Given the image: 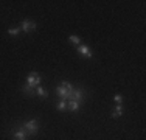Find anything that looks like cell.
<instances>
[{
	"instance_id": "cell-5",
	"label": "cell",
	"mask_w": 146,
	"mask_h": 140,
	"mask_svg": "<svg viewBox=\"0 0 146 140\" xmlns=\"http://www.w3.org/2000/svg\"><path fill=\"white\" fill-rule=\"evenodd\" d=\"M36 28H37V25H36V22H33V20H23L22 25H20V30L25 31V33H33Z\"/></svg>"
},
{
	"instance_id": "cell-7",
	"label": "cell",
	"mask_w": 146,
	"mask_h": 140,
	"mask_svg": "<svg viewBox=\"0 0 146 140\" xmlns=\"http://www.w3.org/2000/svg\"><path fill=\"white\" fill-rule=\"evenodd\" d=\"M82 98H84V90L79 89V87H78V89H73V93H72L70 100H73V101H79V103H81Z\"/></svg>"
},
{
	"instance_id": "cell-3",
	"label": "cell",
	"mask_w": 146,
	"mask_h": 140,
	"mask_svg": "<svg viewBox=\"0 0 146 140\" xmlns=\"http://www.w3.org/2000/svg\"><path fill=\"white\" fill-rule=\"evenodd\" d=\"M40 75L37 72H31L28 76H27V84H28L30 87H33V89H36L37 86L40 84Z\"/></svg>"
},
{
	"instance_id": "cell-11",
	"label": "cell",
	"mask_w": 146,
	"mask_h": 140,
	"mask_svg": "<svg viewBox=\"0 0 146 140\" xmlns=\"http://www.w3.org/2000/svg\"><path fill=\"white\" fill-rule=\"evenodd\" d=\"M20 27H11V28H8V34L9 36H17V34L20 33Z\"/></svg>"
},
{
	"instance_id": "cell-10",
	"label": "cell",
	"mask_w": 146,
	"mask_h": 140,
	"mask_svg": "<svg viewBox=\"0 0 146 140\" xmlns=\"http://www.w3.org/2000/svg\"><path fill=\"white\" fill-rule=\"evenodd\" d=\"M36 93H37L39 97H42V98H47V97H48L47 89H44L42 86H37V87H36Z\"/></svg>"
},
{
	"instance_id": "cell-4",
	"label": "cell",
	"mask_w": 146,
	"mask_h": 140,
	"mask_svg": "<svg viewBox=\"0 0 146 140\" xmlns=\"http://www.w3.org/2000/svg\"><path fill=\"white\" fill-rule=\"evenodd\" d=\"M13 139L14 140H27L28 139V134H27V131L23 129V125L17 126L14 131H13Z\"/></svg>"
},
{
	"instance_id": "cell-2",
	"label": "cell",
	"mask_w": 146,
	"mask_h": 140,
	"mask_svg": "<svg viewBox=\"0 0 146 140\" xmlns=\"http://www.w3.org/2000/svg\"><path fill=\"white\" fill-rule=\"evenodd\" d=\"M23 129L27 131L28 135H34L39 132V120H30L23 125Z\"/></svg>"
},
{
	"instance_id": "cell-8",
	"label": "cell",
	"mask_w": 146,
	"mask_h": 140,
	"mask_svg": "<svg viewBox=\"0 0 146 140\" xmlns=\"http://www.w3.org/2000/svg\"><path fill=\"white\" fill-rule=\"evenodd\" d=\"M79 106H81V103L79 101H73V100H68L67 101V109L70 112H76L79 109Z\"/></svg>"
},
{
	"instance_id": "cell-15",
	"label": "cell",
	"mask_w": 146,
	"mask_h": 140,
	"mask_svg": "<svg viewBox=\"0 0 146 140\" xmlns=\"http://www.w3.org/2000/svg\"><path fill=\"white\" fill-rule=\"evenodd\" d=\"M123 100H124V98H123V95H120V93H117V95L113 97V101H115L117 104H121V103H123Z\"/></svg>"
},
{
	"instance_id": "cell-6",
	"label": "cell",
	"mask_w": 146,
	"mask_h": 140,
	"mask_svg": "<svg viewBox=\"0 0 146 140\" xmlns=\"http://www.w3.org/2000/svg\"><path fill=\"white\" fill-rule=\"evenodd\" d=\"M78 53L81 55L82 58H87V59H90L93 56L92 48H90L89 45H78Z\"/></svg>"
},
{
	"instance_id": "cell-12",
	"label": "cell",
	"mask_w": 146,
	"mask_h": 140,
	"mask_svg": "<svg viewBox=\"0 0 146 140\" xmlns=\"http://www.w3.org/2000/svg\"><path fill=\"white\" fill-rule=\"evenodd\" d=\"M68 41H70V44H73V45H79L81 37L76 36V34H72V36H68Z\"/></svg>"
},
{
	"instance_id": "cell-1",
	"label": "cell",
	"mask_w": 146,
	"mask_h": 140,
	"mask_svg": "<svg viewBox=\"0 0 146 140\" xmlns=\"http://www.w3.org/2000/svg\"><path fill=\"white\" fill-rule=\"evenodd\" d=\"M73 89H75V87H73L70 83L62 81V83L56 87V93H58L61 98H64V100L68 101V100H70V97H72V93H73Z\"/></svg>"
},
{
	"instance_id": "cell-14",
	"label": "cell",
	"mask_w": 146,
	"mask_h": 140,
	"mask_svg": "<svg viewBox=\"0 0 146 140\" xmlns=\"http://www.w3.org/2000/svg\"><path fill=\"white\" fill-rule=\"evenodd\" d=\"M22 90H23V92H27L28 95H34V93H36V89H33V87H30L28 84H27V86H23V87H22Z\"/></svg>"
},
{
	"instance_id": "cell-13",
	"label": "cell",
	"mask_w": 146,
	"mask_h": 140,
	"mask_svg": "<svg viewBox=\"0 0 146 140\" xmlns=\"http://www.w3.org/2000/svg\"><path fill=\"white\" fill-rule=\"evenodd\" d=\"M58 109L59 111H65V109H67V100L61 98V100H59V103H58Z\"/></svg>"
},
{
	"instance_id": "cell-9",
	"label": "cell",
	"mask_w": 146,
	"mask_h": 140,
	"mask_svg": "<svg viewBox=\"0 0 146 140\" xmlns=\"http://www.w3.org/2000/svg\"><path fill=\"white\" fill-rule=\"evenodd\" d=\"M123 112H124L123 106H121V104H117V106H115V109H113L112 112H110V117H112V118H118L120 115H123Z\"/></svg>"
}]
</instances>
